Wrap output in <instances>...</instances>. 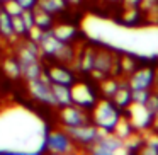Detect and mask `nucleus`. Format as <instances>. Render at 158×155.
<instances>
[{"mask_svg": "<svg viewBox=\"0 0 158 155\" xmlns=\"http://www.w3.org/2000/svg\"><path fill=\"white\" fill-rule=\"evenodd\" d=\"M121 116H123V111L114 104L112 99H107V97H100L99 102L95 104V107L90 111L92 123L106 135L114 133Z\"/></svg>", "mask_w": 158, "mask_h": 155, "instance_id": "nucleus-1", "label": "nucleus"}, {"mask_svg": "<svg viewBox=\"0 0 158 155\" xmlns=\"http://www.w3.org/2000/svg\"><path fill=\"white\" fill-rule=\"evenodd\" d=\"M72 94H73V104L83 107L85 111L90 113L100 99L99 82L92 75H83V77L80 75L78 82L72 87Z\"/></svg>", "mask_w": 158, "mask_h": 155, "instance_id": "nucleus-2", "label": "nucleus"}, {"mask_svg": "<svg viewBox=\"0 0 158 155\" xmlns=\"http://www.w3.org/2000/svg\"><path fill=\"white\" fill-rule=\"evenodd\" d=\"M43 73L51 84L66 85V87H73L80 79V75L75 72V68L72 65L58 62H49V63L44 62V72Z\"/></svg>", "mask_w": 158, "mask_h": 155, "instance_id": "nucleus-3", "label": "nucleus"}, {"mask_svg": "<svg viewBox=\"0 0 158 155\" xmlns=\"http://www.w3.org/2000/svg\"><path fill=\"white\" fill-rule=\"evenodd\" d=\"M44 147L46 152H51V153H73V152H78V148L75 147L72 136L68 135V131L65 128H55V130L46 131L44 135Z\"/></svg>", "mask_w": 158, "mask_h": 155, "instance_id": "nucleus-4", "label": "nucleus"}, {"mask_svg": "<svg viewBox=\"0 0 158 155\" xmlns=\"http://www.w3.org/2000/svg\"><path fill=\"white\" fill-rule=\"evenodd\" d=\"M68 131V135L72 136L75 147L78 148V152H89V148L102 136V131L90 121V123L80 124V126H73V128H65Z\"/></svg>", "mask_w": 158, "mask_h": 155, "instance_id": "nucleus-5", "label": "nucleus"}, {"mask_svg": "<svg viewBox=\"0 0 158 155\" xmlns=\"http://www.w3.org/2000/svg\"><path fill=\"white\" fill-rule=\"evenodd\" d=\"M56 119H58V124L61 128H73V126H80V124L92 121L89 111H85L83 107L77 106V104L58 107L56 109Z\"/></svg>", "mask_w": 158, "mask_h": 155, "instance_id": "nucleus-6", "label": "nucleus"}, {"mask_svg": "<svg viewBox=\"0 0 158 155\" xmlns=\"http://www.w3.org/2000/svg\"><path fill=\"white\" fill-rule=\"evenodd\" d=\"M123 114H126V116L129 118L131 123L134 124V128H136L139 133H146V131L153 130L156 114L151 113L144 104H131Z\"/></svg>", "mask_w": 158, "mask_h": 155, "instance_id": "nucleus-7", "label": "nucleus"}, {"mask_svg": "<svg viewBox=\"0 0 158 155\" xmlns=\"http://www.w3.org/2000/svg\"><path fill=\"white\" fill-rule=\"evenodd\" d=\"M27 84V92L36 102H39L41 106H49L55 107V99H53V92H51V82L46 79V75L43 73L41 77L34 80H29Z\"/></svg>", "mask_w": 158, "mask_h": 155, "instance_id": "nucleus-8", "label": "nucleus"}, {"mask_svg": "<svg viewBox=\"0 0 158 155\" xmlns=\"http://www.w3.org/2000/svg\"><path fill=\"white\" fill-rule=\"evenodd\" d=\"M158 80V70L155 67H138L129 77H127V84L131 89H148L153 90L156 87Z\"/></svg>", "mask_w": 158, "mask_h": 155, "instance_id": "nucleus-9", "label": "nucleus"}, {"mask_svg": "<svg viewBox=\"0 0 158 155\" xmlns=\"http://www.w3.org/2000/svg\"><path fill=\"white\" fill-rule=\"evenodd\" d=\"M116 62V55L112 51H109L107 48H95V60H94V70L90 75L100 82L106 77H109L112 73V67Z\"/></svg>", "mask_w": 158, "mask_h": 155, "instance_id": "nucleus-10", "label": "nucleus"}, {"mask_svg": "<svg viewBox=\"0 0 158 155\" xmlns=\"http://www.w3.org/2000/svg\"><path fill=\"white\" fill-rule=\"evenodd\" d=\"M89 152L94 155H112V153H117V152H123L124 153L123 140H119L114 133L112 135L104 133L102 136L89 148Z\"/></svg>", "mask_w": 158, "mask_h": 155, "instance_id": "nucleus-11", "label": "nucleus"}, {"mask_svg": "<svg viewBox=\"0 0 158 155\" xmlns=\"http://www.w3.org/2000/svg\"><path fill=\"white\" fill-rule=\"evenodd\" d=\"M94 60H95V48L92 46H82L77 50V56L72 67L78 75H90L94 70Z\"/></svg>", "mask_w": 158, "mask_h": 155, "instance_id": "nucleus-12", "label": "nucleus"}, {"mask_svg": "<svg viewBox=\"0 0 158 155\" xmlns=\"http://www.w3.org/2000/svg\"><path fill=\"white\" fill-rule=\"evenodd\" d=\"M43 72H44V60L43 58H34L26 63H21V79H24V82L41 77Z\"/></svg>", "mask_w": 158, "mask_h": 155, "instance_id": "nucleus-13", "label": "nucleus"}, {"mask_svg": "<svg viewBox=\"0 0 158 155\" xmlns=\"http://www.w3.org/2000/svg\"><path fill=\"white\" fill-rule=\"evenodd\" d=\"M0 39L5 45H15L19 41L17 36L14 34V28H12V17L2 9L0 11Z\"/></svg>", "mask_w": 158, "mask_h": 155, "instance_id": "nucleus-14", "label": "nucleus"}, {"mask_svg": "<svg viewBox=\"0 0 158 155\" xmlns=\"http://www.w3.org/2000/svg\"><path fill=\"white\" fill-rule=\"evenodd\" d=\"M112 101H114V104L123 111V113L131 106V104H133V99H131V87H129V84H127V79H124V77L121 79L119 89L116 90Z\"/></svg>", "mask_w": 158, "mask_h": 155, "instance_id": "nucleus-15", "label": "nucleus"}, {"mask_svg": "<svg viewBox=\"0 0 158 155\" xmlns=\"http://www.w3.org/2000/svg\"><path fill=\"white\" fill-rule=\"evenodd\" d=\"M51 92H53V99H55V107L56 109H58V107H65V106H72L73 104L72 87L51 84Z\"/></svg>", "mask_w": 158, "mask_h": 155, "instance_id": "nucleus-16", "label": "nucleus"}, {"mask_svg": "<svg viewBox=\"0 0 158 155\" xmlns=\"http://www.w3.org/2000/svg\"><path fill=\"white\" fill-rule=\"evenodd\" d=\"M0 67H2V72H4L9 79H12V80L21 79V75H22L21 73V62H19V58L14 55V53H10V55H4Z\"/></svg>", "mask_w": 158, "mask_h": 155, "instance_id": "nucleus-17", "label": "nucleus"}, {"mask_svg": "<svg viewBox=\"0 0 158 155\" xmlns=\"http://www.w3.org/2000/svg\"><path fill=\"white\" fill-rule=\"evenodd\" d=\"M144 19H146V15L141 11V7H124L123 24L126 28H139Z\"/></svg>", "mask_w": 158, "mask_h": 155, "instance_id": "nucleus-18", "label": "nucleus"}, {"mask_svg": "<svg viewBox=\"0 0 158 155\" xmlns=\"http://www.w3.org/2000/svg\"><path fill=\"white\" fill-rule=\"evenodd\" d=\"M38 7L41 9V11H44V12H48V14L58 17L60 14H63V12L68 11L70 5L66 4L65 0H38Z\"/></svg>", "mask_w": 158, "mask_h": 155, "instance_id": "nucleus-19", "label": "nucleus"}, {"mask_svg": "<svg viewBox=\"0 0 158 155\" xmlns=\"http://www.w3.org/2000/svg\"><path fill=\"white\" fill-rule=\"evenodd\" d=\"M143 147H144V133H139V131H136V133L131 135L127 140L123 141L124 153H131V155L141 153Z\"/></svg>", "mask_w": 158, "mask_h": 155, "instance_id": "nucleus-20", "label": "nucleus"}, {"mask_svg": "<svg viewBox=\"0 0 158 155\" xmlns=\"http://www.w3.org/2000/svg\"><path fill=\"white\" fill-rule=\"evenodd\" d=\"M51 31L55 32L56 38H60L65 43H75V39L78 38V29L70 26V24H58V22H56Z\"/></svg>", "mask_w": 158, "mask_h": 155, "instance_id": "nucleus-21", "label": "nucleus"}, {"mask_svg": "<svg viewBox=\"0 0 158 155\" xmlns=\"http://www.w3.org/2000/svg\"><path fill=\"white\" fill-rule=\"evenodd\" d=\"M34 22H36L34 26H38L41 31H51L56 24V17L44 11H41L39 7H36L34 9Z\"/></svg>", "mask_w": 158, "mask_h": 155, "instance_id": "nucleus-22", "label": "nucleus"}, {"mask_svg": "<svg viewBox=\"0 0 158 155\" xmlns=\"http://www.w3.org/2000/svg\"><path fill=\"white\" fill-rule=\"evenodd\" d=\"M136 128H134V124L131 123V119L126 116V114H123L121 116V119H119V123H117V126H116V130H114V135H116L119 140H127V138L131 136V135H134L136 133Z\"/></svg>", "mask_w": 158, "mask_h": 155, "instance_id": "nucleus-23", "label": "nucleus"}, {"mask_svg": "<svg viewBox=\"0 0 158 155\" xmlns=\"http://www.w3.org/2000/svg\"><path fill=\"white\" fill-rule=\"evenodd\" d=\"M119 82H121V79H117V77H114V75H109V77H106L104 80H100L99 82L100 97L112 99L114 94H116V90L119 89Z\"/></svg>", "mask_w": 158, "mask_h": 155, "instance_id": "nucleus-24", "label": "nucleus"}, {"mask_svg": "<svg viewBox=\"0 0 158 155\" xmlns=\"http://www.w3.org/2000/svg\"><path fill=\"white\" fill-rule=\"evenodd\" d=\"M119 63H121V70H123L124 79H127V77L138 68V62L133 60L131 56H119Z\"/></svg>", "mask_w": 158, "mask_h": 155, "instance_id": "nucleus-25", "label": "nucleus"}, {"mask_svg": "<svg viewBox=\"0 0 158 155\" xmlns=\"http://www.w3.org/2000/svg\"><path fill=\"white\" fill-rule=\"evenodd\" d=\"M12 28H14V34L17 36V39H26V38H29V31H27V28L24 26V22H22L21 15H17V17H12Z\"/></svg>", "mask_w": 158, "mask_h": 155, "instance_id": "nucleus-26", "label": "nucleus"}, {"mask_svg": "<svg viewBox=\"0 0 158 155\" xmlns=\"http://www.w3.org/2000/svg\"><path fill=\"white\" fill-rule=\"evenodd\" d=\"M151 90L148 89H131V99H133V104H146V101L150 99Z\"/></svg>", "mask_w": 158, "mask_h": 155, "instance_id": "nucleus-27", "label": "nucleus"}, {"mask_svg": "<svg viewBox=\"0 0 158 155\" xmlns=\"http://www.w3.org/2000/svg\"><path fill=\"white\" fill-rule=\"evenodd\" d=\"M2 9H4L10 17H17V15H21L22 11H24V9L15 2V0H9V2H5V4L2 5Z\"/></svg>", "mask_w": 158, "mask_h": 155, "instance_id": "nucleus-28", "label": "nucleus"}, {"mask_svg": "<svg viewBox=\"0 0 158 155\" xmlns=\"http://www.w3.org/2000/svg\"><path fill=\"white\" fill-rule=\"evenodd\" d=\"M144 106H146L148 109L151 111V113H155V114L158 113V90H156V89H153V90H151L150 99L146 101V104H144Z\"/></svg>", "mask_w": 158, "mask_h": 155, "instance_id": "nucleus-29", "label": "nucleus"}, {"mask_svg": "<svg viewBox=\"0 0 158 155\" xmlns=\"http://www.w3.org/2000/svg\"><path fill=\"white\" fill-rule=\"evenodd\" d=\"M21 19H22V22H24V26L27 28V31L31 28H34V11H22V14H21Z\"/></svg>", "mask_w": 158, "mask_h": 155, "instance_id": "nucleus-30", "label": "nucleus"}, {"mask_svg": "<svg viewBox=\"0 0 158 155\" xmlns=\"http://www.w3.org/2000/svg\"><path fill=\"white\" fill-rule=\"evenodd\" d=\"M24 11H34L38 7V0H15Z\"/></svg>", "mask_w": 158, "mask_h": 155, "instance_id": "nucleus-31", "label": "nucleus"}, {"mask_svg": "<svg viewBox=\"0 0 158 155\" xmlns=\"http://www.w3.org/2000/svg\"><path fill=\"white\" fill-rule=\"evenodd\" d=\"M141 2H143V0H123L121 4H123L124 7H141Z\"/></svg>", "mask_w": 158, "mask_h": 155, "instance_id": "nucleus-32", "label": "nucleus"}, {"mask_svg": "<svg viewBox=\"0 0 158 155\" xmlns=\"http://www.w3.org/2000/svg\"><path fill=\"white\" fill-rule=\"evenodd\" d=\"M68 5H73V7H77V5H82L83 4V0H65Z\"/></svg>", "mask_w": 158, "mask_h": 155, "instance_id": "nucleus-33", "label": "nucleus"}, {"mask_svg": "<svg viewBox=\"0 0 158 155\" xmlns=\"http://www.w3.org/2000/svg\"><path fill=\"white\" fill-rule=\"evenodd\" d=\"M104 2H107V4H121L123 0H104Z\"/></svg>", "mask_w": 158, "mask_h": 155, "instance_id": "nucleus-34", "label": "nucleus"}, {"mask_svg": "<svg viewBox=\"0 0 158 155\" xmlns=\"http://www.w3.org/2000/svg\"><path fill=\"white\" fill-rule=\"evenodd\" d=\"M2 58H4V50L0 48V63H2Z\"/></svg>", "mask_w": 158, "mask_h": 155, "instance_id": "nucleus-35", "label": "nucleus"}, {"mask_svg": "<svg viewBox=\"0 0 158 155\" xmlns=\"http://www.w3.org/2000/svg\"><path fill=\"white\" fill-rule=\"evenodd\" d=\"M5 2H9V0H0V4H2V5H4Z\"/></svg>", "mask_w": 158, "mask_h": 155, "instance_id": "nucleus-36", "label": "nucleus"}, {"mask_svg": "<svg viewBox=\"0 0 158 155\" xmlns=\"http://www.w3.org/2000/svg\"><path fill=\"white\" fill-rule=\"evenodd\" d=\"M155 89H156V90H158V80H156V87H155Z\"/></svg>", "mask_w": 158, "mask_h": 155, "instance_id": "nucleus-37", "label": "nucleus"}, {"mask_svg": "<svg viewBox=\"0 0 158 155\" xmlns=\"http://www.w3.org/2000/svg\"><path fill=\"white\" fill-rule=\"evenodd\" d=\"M0 11H2V4H0Z\"/></svg>", "mask_w": 158, "mask_h": 155, "instance_id": "nucleus-38", "label": "nucleus"}]
</instances>
